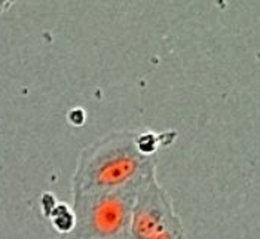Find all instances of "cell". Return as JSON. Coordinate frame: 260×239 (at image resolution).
Instances as JSON below:
<instances>
[{"label":"cell","mask_w":260,"mask_h":239,"mask_svg":"<svg viewBox=\"0 0 260 239\" xmlns=\"http://www.w3.org/2000/svg\"><path fill=\"white\" fill-rule=\"evenodd\" d=\"M136 132H112L80 152L73 176V196L116 190L155 171L152 156L141 153Z\"/></svg>","instance_id":"cell-1"},{"label":"cell","mask_w":260,"mask_h":239,"mask_svg":"<svg viewBox=\"0 0 260 239\" xmlns=\"http://www.w3.org/2000/svg\"><path fill=\"white\" fill-rule=\"evenodd\" d=\"M149 176L116 190L73 196L75 226L64 236L72 239L128 238L133 207Z\"/></svg>","instance_id":"cell-2"},{"label":"cell","mask_w":260,"mask_h":239,"mask_svg":"<svg viewBox=\"0 0 260 239\" xmlns=\"http://www.w3.org/2000/svg\"><path fill=\"white\" fill-rule=\"evenodd\" d=\"M176 216L168 193L160 187L153 173L137 193L131 213L129 236L131 239L150 238Z\"/></svg>","instance_id":"cell-3"},{"label":"cell","mask_w":260,"mask_h":239,"mask_svg":"<svg viewBox=\"0 0 260 239\" xmlns=\"http://www.w3.org/2000/svg\"><path fill=\"white\" fill-rule=\"evenodd\" d=\"M49 217L54 227L61 232V235H69L73 230L75 214H73V210L67 207V203H58V207L52 210Z\"/></svg>","instance_id":"cell-4"},{"label":"cell","mask_w":260,"mask_h":239,"mask_svg":"<svg viewBox=\"0 0 260 239\" xmlns=\"http://www.w3.org/2000/svg\"><path fill=\"white\" fill-rule=\"evenodd\" d=\"M147 239H187L183 230V224L179 216H176L167 226H164L156 233Z\"/></svg>","instance_id":"cell-5"},{"label":"cell","mask_w":260,"mask_h":239,"mask_svg":"<svg viewBox=\"0 0 260 239\" xmlns=\"http://www.w3.org/2000/svg\"><path fill=\"white\" fill-rule=\"evenodd\" d=\"M58 239H72V238H69V236H64V235H62V236H61V238H58ZM119 239H131V238L128 236V238H119Z\"/></svg>","instance_id":"cell-6"}]
</instances>
